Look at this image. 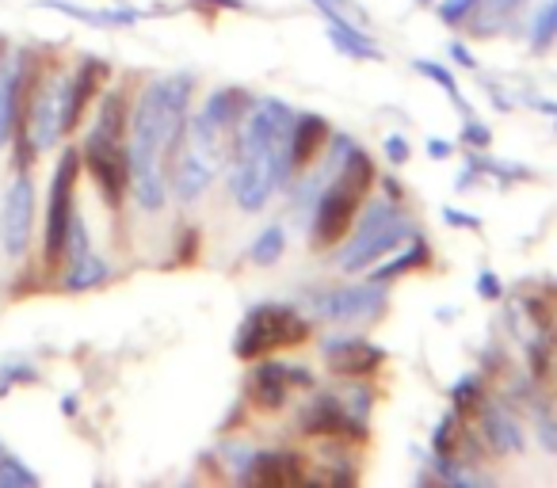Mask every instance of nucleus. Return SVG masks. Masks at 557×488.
I'll list each match as a JSON object with an SVG mask.
<instances>
[{
    "mask_svg": "<svg viewBox=\"0 0 557 488\" xmlns=\"http://www.w3.org/2000/svg\"><path fill=\"white\" fill-rule=\"evenodd\" d=\"M195 92L191 73H172L157 77L138 96V108L131 111V191L146 214H157L169 199V179H164V157L180 146L187 126V103Z\"/></svg>",
    "mask_w": 557,
    "mask_h": 488,
    "instance_id": "f257e3e1",
    "label": "nucleus"
},
{
    "mask_svg": "<svg viewBox=\"0 0 557 488\" xmlns=\"http://www.w3.org/2000/svg\"><path fill=\"white\" fill-rule=\"evenodd\" d=\"M290 108L278 100H260L240 118L237 134V157H233V199L240 210L256 214L268 207V199L278 191V184L290 176Z\"/></svg>",
    "mask_w": 557,
    "mask_h": 488,
    "instance_id": "f03ea898",
    "label": "nucleus"
},
{
    "mask_svg": "<svg viewBox=\"0 0 557 488\" xmlns=\"http://www.w3.org/2000/svg\"><path fill=\"white\" fill-rule=\"evenodd\" d=\"M310 340V321L302 317L298 310L290 305H275V302H263L256 305L252 313L245 317V325L237 328V355L245 363L252 359L268 355V351H278V348H295V343H306Z\"/></svg>",
    "mask_w": 557,
    "mask_h": 488,
    "instance_id": "7ed1b4c3",
    "label": "nucleus"
},
{
    "mask_svg": "<svg viewBox=\"0 0 557 488\" xmlns=\"http://www.w3.org/2000/svg\"><path fill=\"white\" fill-rule=\"evenodd\" d=\"M77 172H81V149H62L50 176V195H47V222H42V260L47 267H54L65 256V233L73 222V195H77Z\"/></svg>",
    "mask_w": 557,
    "mask_h": 488,
    "instance_id": "20e7f679",
    "label": "nucleus"
},
{
    "mask_svg": "<svg viewBox=\"0 0 557 488\" xmlns=\"http://www.w3.org/2000/svg\"><path fill=\"white\" fill-rule=\"evenodd\" d=\"M409 237V222L397 210V202L379 199L367 210L363 225H359L356 240L341 252V272H359V267L374 264L379 256H386L389 249H397V240Z\"/></svg>",
    "mask_w": 557,
    "mask_h": 488,
    "instance_id": "39448f33",
    "label": "nucleus"
},
{
    "mask_svg": "<svg viewBox=\"0 0 557 488\" xmlns=\"http://www.w3.org/2000/svg\"><path fill=\"white\" fill-rule=\"evenodd\" d=\"M81 164L88 168V176L96 179L103 202L111 210L123 207L126 191H131V157H126V141L111 138V134L88 130L85 146H81Z\"/></svg>",
    "mask_w": 557,
    "mask_h": 488,
    "instance_id": "423d86ee",
    "label": "nucleus"
},
{
    "mask_svg": "<svg viewBox=\"0 0 557 488\" xmlns=\"http://www.w3.org/2000/svg\"><path fill=\"white\" fill-rule=\"evenodd\" d=\"M32 229H35V184L32 172L16 168L4 202H0V249L9 260H24L32 249Z\"/></svg>",
    "mask_w": 557,
    "mask_h": 488,
    "instance_id": "0eeeda50",
    "label": "nucleus"
},
{
    "mask_svg": "<svg viewBox=\"0 0 557 488\" xmlns=\"http://www.w3.org/2000/svg\"><path fill=\"white\" fill-rule=\"evenodd\" d=\"M359 199H363V195L351 191L344 179H336V184L325 187V195L318 199V210H313V229H310L313 249L325 252V249H333V245H341V240L348 237L351 222H356Z\"/></svg>",
    "mask_w": 557,
    "mask_h": 488,
    "instance_id": "6e6552de",
    "label": "nucleus"
},
{
    "mask_svg": "<svg viewBox=\"0 0 557 488\" xmlns=\"http://www.w3.org/2000/svg\"><path fill=\"white\" fill-rule=\"evenodd\" d=\"M62 100H65V77H47L39 85V92L27 103V115L20 123V130L32 138L35 153H47V149L58 146L62 138Z\"/></svg>",
    "mask_w": 557,
    "mask_h": 488,
    "instance_id": "1a4fd4ad",
    "label": "nucleus"
},
{
    "mask_svg": "<svg viewBox=\"0 0 557 488\" xmlns=\"http://www.w3.org/2000/svg\"><path fill=\"white\" fill-rule=\"evenodd\" d=\"M382 302H386V295L379 290V283H371V287L325 290V295L313 298V310H318V317L329 321H371L382 313Z\"/></svg>",
    "mask_w": 557,
    "mask_h": 488,
    "instance_id": "9d476101",
    "label": "nucleus"
},
{
    "mask_svg": "<svg viewBox=\"0 0 557 488\" xmlns=\"http://www.w3.org/2000/svg\"><path fill=\"white\" fill-rule=\"evenodd\" d=\"M24 88H27L24 54H0V149L16 138L20 123H24Z\"/></svg>",
    "mask_w": 557,
    "mask_h": 488,
    "instance_id": "9b49d317",
    "label": "nucleus"
},
{
    "mask_svg": "<svg viewBox=\"0 0 557 488\" xmlns=\"http://www.w3.org/2000/svg\"><path fill=\"white\" fill-rule=\"evenodd\" d=\"M103 77H108V62H100V58H85L81 70L73 73V77H65V100H62V130L65 134L81 126V115H85V108L92 103V96L100 92Z\"/></svg>",
    "mask_w": 557,
    "mask_h": 488,
    "instance_id": "f8f14e48",
    "label": "nucleus"
},
{
    "mask_svg": "<svg viewBox=\"0 0 557 488\" xmlns=\"http://www.w3.org/2000/svg\"><path fill=\"white\" fill-rule=\"evenodd\" d=\"M382 363H386V351L359 340V336H336V340L325 343V366L333 374L359 378V374H374Z\"/></svg>",
    "mask_w": 557,
    "mask_h": 488,
    "instance_id": "ddd939ff",
    "label": "nucleus"
},
{
    "mask_svg": "<svg viewBox=\"0 0 557 488\" xmlns=\"http://www.w3.org/2000/svg\"><path fill=\"white\" fill-rule=\"evenodd\" d=\"M290 386H310V374L298 371V366L260 363L252 374V401L260 409H278L290 397Z\"/></svg>",
    "mask_w": 557,
    "mask_h": 488,
    "instance_id": "4468645a",
    "label": "nucleus"
},
{
    "mask_svg": "<svg viewBox=\"0 0 557 488\" xmlns=\"http://www.w3.org/2000/svg\"><path fill=\"white\" fill-rule=\"evenodd\" d=\"M329 141V123L321 115H298L290 123V141H287V157H290V172L306 168V164L318 161V153Z\"/></svg>",
    "mask_w": 557,
    "mask_h": 488,
    "instance_id": "2eb2a0df",
    "label": "nucleus"
},
{
    "mask_svg": "<svg viewBox=\"0 0 557 488\" xmlns=\"http://www.w3.org/2000/svg\"><path fill=\"white\" fill-rule=\"evenodd\" d=\"M240 477H245V485H295V480H306V470L298 454L275 450V454H256Z\"/></svg>",
    "mask_w": 557,
    "mask_h": 488,
    "instance_id": "dca6fc26",
    "label": "nucleus"
},
{
    "mask_svg": "<svg viewBox=\"0 0 557 488\" xmlns=\"http://www.w3.org/2000/svg\"><path fill=\"white\" fill-rule=\"evenodd\" d=\"M351 427H363V420H351L348 404H341L333 393H321L302 416L306 435H348Z\"/></svg>",
    "mask_w": 557,
    "mask_h": 488,
    "instance_id": "f3484780",
    "label": "nucleus"
},
{
    "mask_svg": "<svg viewBox=\"0 0 557 488\" xmlns=\"http://www.w3.org/2000/svg\"><path fill=\"white\" fill-rule=\"evenodd\" d=\"M218 168H210L207 161H199V157L191 153V149H184V157L176 161V176H172V187H176L180 202H195L202 191L210 187V179H214Z\"/></svg>",
    "mask_w": 557,
    "mask_h": 488,
    "instance_id": "a211bd4d",
    "label": "nucleus"
},
{
    "mask_svg": "<svg viewBox=\"0 0 557 488\" xmlns=\"http://www.w3.org/2000/svg\"><path fill=\"white\" fill-rule=\"evenodd\" d=\"M108 279H111V267L103 264L96 252H85V256L70 260V272L62 275V290H70V295H81V290L103 287Z\"/></svg>",
    "mask_w": 557,
    "mask_h": 488,
    "instance_id": "6ab92c4d",
    "label": "nucleus"
},
{
    "mask_svg": "<svg viewBox=\"0 0 557 488\" xmlns=\"http://www.w3.org/2000/svg\"><path fill=\"white\" fill-rule=\"evenodd\" d=\"M256 100H248L240 88H218L214 96L207 100V115L214 118L218 126H233V123H240V115H245L248 108H252Z\"/></svg>",
    "mask_w": 557,
    "mask_h": 488,
    "instance_id": "aec40b11",
    "label": "nucleus"
},
{
    "mask_svg": "<svg viewBox=\"0 0 557 488\" xmlns=\"http://www.w3.org/2000/svg\"><path fill=\"white\" fill-rule=\"evenodd\" d=\"M424 264H428V245L417 237V245H412V252H401V256L389 260L386 267H379V272L371 275V283H389V279H397V275L417 272V267H424Z\"/></svg>",
    "mask_w": 557,
    "mask_h": 488,
    "instance_id": "412c9836",
    "label": "nucleus"
},
{
    "mask_svg": "<svg viewBox=\"0 0 557 488\" xmlns=\"http://www.w3.org/2000/svg\"><path fill=\"white\" fill-rule=\"evenodd\" d=\"M557 39V0H542L531 20V47L546 50Z\"/></svg>",
    "mask_w": 557,
    "mask_h": 488,
    "instance_id": "4be33fe9",
    "label": "nucleus"
},
{
    "mask_svg": "<svg viewBox=\"0 0 557 488\" xmlns=\"http://www.w3.org/2000/svg\"><path fill=\"white\" fill-rule=\"evenodd\" d=\"M283 249H287V233L278 229V225H268V229L252 240V252H248V256H252V264L268 267L283 256Z\"/></svg>",
    "mask_w": 557,
    "mask_h": 488,
    "instance_id": "5701e85b",
    "label": "nucleus"
},
{
    "mask_svg": "<svg viewBox=\"0 0 557 488\" xmlns=\"http://www.w3.org/2000/svg\"><path fill=\"white\" fill-rule=\"evenodd\" d=\"M485 435L493 442V450H519V431L504 412H485Z\"/></svg>",
    "mask_w": 557,
    "mask_h": 488,
    "instance_id": "b1692460",
    "label": "nucleus"
},
{
    "mask_svg": "<svg viewBox=\"0 0 557 488\" xmlns=\"http://www.w3.org/2000/svg\"><path fill=\"white\" fill-rule=\"evenodd\" d=\"M32 381H39L35 363H24V359H9V363H0V397H9L16 386H32Z\"/></svg>",
    "mask_w": 557,
    "mask_h": 488,
    "instance_id": "393cba45",
    "label": "nucleus"
},
{
    "mask_svg": "<svg viewBox=\"0 0 557 488\" xmlns=\"http://www.w3.org/2000/svg\"><path fill=\"white\" fill-rule=\"evenodd\" d=\"M35 485H39V473L27 470L16 454L0 458V488H35Z\"/></svg>",
    "mask_w": 557,
    "mask_h": 488,
    "instance_id": "a878e982",
    "label": "nucleus"
},
{
    "mask_svg": "<svg viewBox=\"0 0 557 488\" xmlns=\"http://www.w3.org/2000/svg\"><path fill=\"white\" fill-rule=\"evenodd\" d=\"M417 73H424L428 80H435V85H443V92L450 96L455 103H462L458 100V85H455V77L447 73V65H435V62H417Z\"/></svg>",
    "mask_w": 557,
    "mask_h": 488,
    "instance_id": "bb28decb",
    "label": "nucleus"
},
{
    "mask_svg": "<svg viewBox=\"0 0 557 488\" xmlns=\"http://www.w3.org/2000/svg\"><path fill=\"white\" fill-rule=\"evenodd\" d=\"M519 0H478V9H481V20H478V27H488L493 20H504L511 9H516Z\"/></svg>",
    "mask_w": 557,
    "mask_h": 488,
    "instance_id": "cd10ccee",
    "label": "nucleus"
},
{
    "mask_svg": "<svg viewBox=\"0 0 557 488\" xmlns=\"http://www.w3.org/2000/svg\"><path fill=\"white\" fill-rule=\"evenodd\" d=\"M534 424H539V427H534V431H539V439L546 442L549 450H557V420L549 416L546 409H534Z\"/></svg>",
    "mask_w": 557,
    "mask_h": 488,
    "instance_id": "c85d7f7f",
    "label": "nucleus"
},
{
    "mask_svg": "<svg viewBox=\"0 0 557 488\" xmlns=\"http://www.w3.org/2000/svg\"><path fill=\"white\" fill-rule=\"evenodd\" d=\"M473 9H478V0H443L440 16L447 20V24H458V20H466Z\"/></svg>",
    "mask_w": 557,
    "mask_h": 488,
    "instance_id": "c756f323",
    "label": "nucleus"
},
{
    "mask_svg": "<svg viewBox=\"0 0 557 488\" xmlns=\"http://www.w3.org/2000/svg\"><path fill=\"white\" fill-rule=\"evenodd\" d=\"M386 153H389V161H394V164L409 161V141L397 138V134H394V138H386Z\"/></svg>",
    "mask_w": 557,
    "mask_h": 488,
    "instance_id": "7c9ffc66",
    "label": "nucleus"
},
{
    "mask_svg": "<svg viewBox=\"0 0 557 488\" xmlns=\"http://www.w3.org/2000/svg\"><path fill=\"white\" fill-rule=\"evenodd\" d=\"M443 217H447L450 225H470V229H478V217H466L462 210H455V207H450V210H443Z\"/></svg>",
    "mask_w": 557,
    "mask_h": 488,
    "instance_id": "2f4dec72",
    "label": "nucleus"
},
{
    "mask_svg": "<svg viewBox=\"0 0 557 488\" xmlns=\"http://www.w3.org/2000/svg\"><path fill=\"white\" fill-rule=\"evenodd\" d=\"M466 141H473V146H485L488 130H485V126H466Z\"/></svg>",
    "mask_w": 557,
    "mask_h": 488,
    "instance_id": "473e14b6",
    "label": "nucleus"
},
{
    "mask_svg": "<svg viewBox=\"0 0 557 488\" xmlns=\"http://www.w3.org/2000/svg\"><path fill=\"white\" fill-rule=\"evenodd\" d=\"M428 153L435 157V161H443V157H450V141H428Z\"/></svg>",
    "mask_w": 557,
    "mask_h": 488,
    "instance_id": "72a5a7b5",
    "label": "nucleus"
},
{
    "mask_svg": "<svg viewBox=\"0 0 557 488\" xmlns=\"http://www.w3.org/2000/svg\"><path fill=\"white\" fill-rule=\"evenodd\" d=\"M481 295H485V298H500V287H496V283H493V275H481Z\"/></svg>",
    "mask_w": 557,
    "mask_h": 488,
    "instance_id": "f704fd0d",
    "label": "nucleus"
},
{
    "mask_svg": "<svg viewBox=\"0 0 557 488\" xmlns=\"http://www.w3.org/2000/svg\"><path fill=\"white\" fill-rule=\"evenodd\" d=\"M450 54L458 58V65H466V70H473V54H470V50H466V47H458V42H455V47H450Z\"/></svg>",
    "mask_w": 557,
    "mask_h": 488,
    "instance_id": "c9c22d12",
    "label": "nucleus"
},
{
    "mask_svg": "<svg viewBox=\"0 0 557 488\" xmlns=\"http://www.w3.org/2000/svg\"><path fill=\"white\" fill-rule=\"evenodd\" d=\"M210 4H218V9H245V0H210Z\"/></svg>",
    "mask_w": 557,
    "mask_h": 488,
    "instance_id": "e433bc0d",
    "label": "nucleus"
},
{
    "mask_svg": "<svg viewBox=\"0 0 557 488\" xmlns=\"http://www.w3.org/2000/svg\"><path fill=\"white\" fill-rule=\"evenodd\" d=\"M62 412H65V416H73V412H77V397H65V401H62Z\"/></svg>",
    "mask_w": 557,
    "mask_h": 488,
    "instance_id": "4c0bfd02",
    "label": "nucleus"
},
{
    "mask_svg": "<svg viewBox=\"0 0 557 488\" xmlns=\"http://www.w3.org/2000/svg\"><path fill=\"white\" fill-rule=\"evenodd\" d=\"M4 454H9V450H4V442H0V458H4Z\"/></svg>",
    "mask_w": 557,
    "mask_h": 488,
    "instance_id": "58836bf2",
    "label": "nucleus"
}]
</instances>
